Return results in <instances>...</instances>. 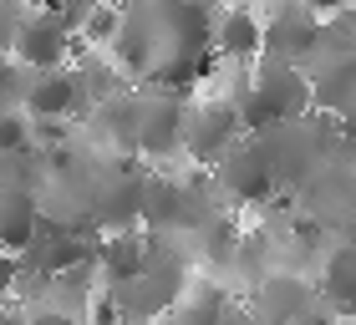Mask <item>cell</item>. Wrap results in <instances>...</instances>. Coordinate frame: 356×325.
<instances>
[{
  "label": "cell",
  "instance_id": "19",
  "mask_svg": "<svg viewBox=\"0 0 356 325\" xmlns=\"http://www.w3.org/2000/svg\"><path fill=\"white\" fill-rule=\"evenodd\" d=\"M290 325H336V315H331V310H326V305H321V300H316V305H305V310H300L296 320H290Z\"/></svg>",
  "mask_w": 356,
  "mask_h": 325
},
{
  "label": "cell",
  "instance_id": "18",
  "mask_svg": "<svg viewBox=\"0 0 356 325\" xmlns=\"http://www.w3.org/2000/svg\"><path fill=\"white\" fill-rule=\"evenodd\" d=\"M15 26H21V6H0V56L10 51V41H15Z\"/></svg>",
  "mask_w": 356,
  "mask_h": 325
},
{
  "label": "cell",
  "instance_id": "7",
  "mask_svg": "<svg viewBox=\"0 0 356 325\" xmlns=\"http://www.w3.org/2000/svg\"><path fill=\"white\" fill-rule=\"evenodd\" d=\"M214 188L224 193V199H234V203H265V199H275V178L265 168L260 148H254V138H239L234 148L214 162Z\"/></svg>",
  "mask_w": 356,
  "mask_h": 325
},
{
  "label": "cell",
  "instance_id": "6",
  "mask_svg": "<svg viewBox=\"0 0 356 325\" xmlns=\"http://www.w3.org/2000/svg\"><path fill=\"white\" fill-rule=\"evenodd\" d=\"M321 46V15L316 6H280L260 15V56L290 61V67H305Z\"/></svg>",
  "mask_w": 356,
  "mask_h": 325
},
{
  "label": "cell",
  "instance_id": "21",
  "mask_svg": "<svg viewBox=\"0 0 356 325\" xmlns=\"http://www.w3.org/2000/svg\"><path fill=\"white\" fill-rule=\"evenodd\" d=\"M0 325H26V315H21V310H15V305H10V300H0Z\"/></svg>",
  "mask_w": 356,
  "mask_h": 325
},
{
  "label": "cell",
  "instance_id": "8",
  "mask_svg": "<svg viewBox=\"0 0 356 325\" xmlns=\"http://www.w3.org/2000/svg\"><path fill=\"white\" fill-rule=\"evenodd\" d=\"M305 81H311V112L336 122L341 112L356 107V51H331V56H311L305 61Z\"/></svg>",
  "mask_w": 356,
  "mask_h": 325
},
{
  "label": "cell",
  "instance_id": "14",
  "mask_svg": "<svg viewBox=\"0 0 356 325\" xmlns=\"http://www.w3.org/2000/svg\"><path fill=\"white\" fill-rule=\"evenodd\" d=\"M305 305H316V290L300 274H265L254 290V320L260 325H290Z\"/></svg>",
  "mask_w": 356,
  "mask_h": 325
},
{
  "label": "cell",
  "instance_id": "5",
  "mask_svg": "<svg viewBox=\"0 0 356 325\" xmlns=\"http://www.w3.org/2000/svg\"><path fill=\"white\" fill-rule=\"evenodd\" d=\"M184 102L188 97H168V92L133 97V158H178Z\"/></svg>",
  "mask_w": 356,
  "mask_h": 325
},
{
  "label": "cell",
  "instance_id": "1",
  "mask_svg": "<svg viewBox=\"0 0 356 325\" xmlns=\"http://www.w3.org/2000/svg\"><path fill=\"white\" fill-rule=\"evenodd\" d=\"M107 56H112V72L122 76V87L188 97L214 72L209 10L178 6V0L127 6V10H118V36H112Z\"/></svg>",
  "mask_w": 356,
  "mask_h": 325
},
{
  "label": "cell",
  "instance_id": "22",
  "mask_svg": "<svg viewBox=\"0 0 356 325\" xmlns=\"http://www.w3.org/2000/svg\"><path fill=\"white\" fill-rule=\"evenodd\" d=\"M346 244H356V229H351V239H346Z\"/></svg>",
  "mask_w": 356,
  "mask_h": 325
},
{
  "label": "cell",
  "instance_id": "15",
  "mask_svg": "<svg viewBox=\"0 0 356 325\" xmlns=\"http://www.w3.org/2000/svg\"><path fill=\"white\" fill-rule=\"evenodd\" d=\"M138 219L153 229H173L188 219V193L178 178L168 173H143V193H138Z\"/></svg>",
  "mask_w": 356,
  "mask_h": 325
},
{
  "label": "cell",
  "instance_id": "11",
  "mask_svg": "<svg viewBox=\"0 0 356 325\" xmlns=\"http://www.w3.org/2000/svg\"><path fill=\"white\" fill-rule=\"evenodd\" d=\"M158 325H245V310H234L229 290L214 280H188L178 290V300L168 305Z\"/></svg>",
  "mask_w": 356,
  "mask_h": 325
},
{
  "label": "cell",
  "instance_id": "9",
  "mask_svg": "<svg viewBox=\"0 0 356 325\" xmlns=\"http://www.w3.org/2000/svg\"><path fill=\"white\" fill-rule=\"evenodd\" d=\"M87 97V81L82 72L61 67V72H36V81L21 92V112L26 122H67Z\"/></svg>",
  "mask_w": 356,
  "mask_h": 325
},
{
  "label": "cell",
  "instance_id": "2",
  "mask_svg": "<svg viewBox=\"0 0 356 325\" xmlns=\"http://www.w3.org/2000/svg\"><path fill=\"white\" fill-rule=\"evenodd\" d=\"M239 76H245V81H239V87H229L224 97L234 102L245 138L311 117V81H305L300 67L275 61V56H254L250 67H239Z\"/></svg>",
  "mask_w": 356,
  "mask_h": 325
},
{
  "label": "cell",
  "instance_id": "13",
  "mask_svg": "<svg viewBox=\"0 0 356 325\" xmlns=\"http://www.w3.org/2000/svg\"><path fill=\"white\" fill-rule=\"evenodd\" d=\"M316 290L331 315H356V244H326L316 259Z\"/></svg>",
  "mask_w": 356,
  "mask_h": 325
},
{
  "label": "cell",
  "instance_id": "3",
  "mask_svg": "<svg viewBox=\"0 0 356 325\" xmlns=\"http://www.w3.org/2000/svg\"><path fill=\"white\" fill-rule=\"evenodd\" d=\"M245 138L239 127V112L224 92H193L184 102V127H178V153L193 158V162H214Z\"/></svg>",
  "mask_w": 356,
  "mask_h": 325
},
{
  "label": "cell",
  "instance_id": "10",
  "mask_svg": "<svg viewBox=\"0 0 356 325\" xmlns=\"http://www.w3.org/2000/svg\"><path fill=\"white\" fill-rule=\"evenodd\" d=\"M209 51H214V61L250 67L260 56V10H250V6L209 10Z\"/></svg>",
  "mask_w": 356,
  "mask_h": 325
},
{
  "label": "cell",
  "instance_id": "16",
  "mask_svg": "<svg viewBox=\"0 0 356 325\" xmlns=\"http://www.w3.org/2000/svg\"><path fill=\"white\" fill-rule=\"evenodd\" d=\"M26 148H31L26 112H0V158H21Z\"/></svg>",
  "mask_w": 356,
  "mask_h": 325
},
{
  "label": "cell",
  "instance_id": "4",
  "mask_svg": "<svg viewBox=\"0 0 356 325\" xmlns=\"http://www.w3.org/2000/svg\"><path fill=\"white\" fill-rule=\"evenodd\" d=\"M72 31L61 21V10L51 6H36V10H21V26H15V41H10V56L31 72H61L72 56Z\"/></svg>",
  "mask_w": 356,
  "mask_h": 325
},
{
  "label": "cell",
  "instance_id": "20",
  "mask_svg": "<svg viewBox=\"0 0 356 325\" xmlns=\"http://www.w3.org/2000/svg\"><path fill=\"white\" fill-rule=\"evenodd\" d=\"M336 133H341L346 142H356V107H351V112H341V117H336Z\"/></svg>",
  "mask_w": 356,
  "mask_h": 325
},
{
  "label": "cell",
  "instance_id": "17",
  "mask_svg": "<svg viewBox=\"0 0 356 325\" xmlns=\"http://www.w3.org/2000/svg\"><path fill=\"white\" fill-rule=\"evenodd\" d=\"M26 325H87L82 315H67V310H56V305H41V310H31Z\"/></svg>",
  "mask_w": 356,
  "mask_h": 325
},
{
  "label": "cell",
  "instance_id": "12",
  "mask_svg": "<svg viewBox=\"0 0 356 325\" xmlns=\"http://www.w3.org/2000/svg\"><path fill=\"white\" fill-rule=\"evenodd\" d=\"M148 234L138 229H118V234H102L92 244V269L97 280H102V290H118L127 280H138L143 269H148Z\"/></svg>",
  "mask_w": 356,
  "mask_h": 325
}]
</instances>
